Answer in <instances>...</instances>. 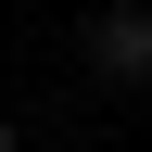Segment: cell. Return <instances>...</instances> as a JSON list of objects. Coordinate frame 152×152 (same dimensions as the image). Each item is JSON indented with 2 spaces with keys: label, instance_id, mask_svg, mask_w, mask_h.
<instances>
[{
  "label": "cell",
  "instance_id": "1",
  "mask_svg": "<svg viewBox=\"0 0 152 152\" xmlns=\"http://www.w3.org/2000/svg\"><path fill=\"white\" fill-rule=\"evenodd\" d=\"M89 76L102 89H152V0H102L89 13Z\"/></svg>",
  "mask_w": 152,
  "mask_h": 152
},
{
  "label": "cell",
  "instance_id": "2",
  "mask_svg": "<svg viewBox=\"0 0 152 152\" xmlns=\"http://www.w3.org/2000/svg\"><path fill=\"white\" fill-rule=\"evenodd\" d=\"M0 152H13V127H0Z\"/></svg>",
  "mask_w": 152,
  "mask_h": 152
}]
</instances>
